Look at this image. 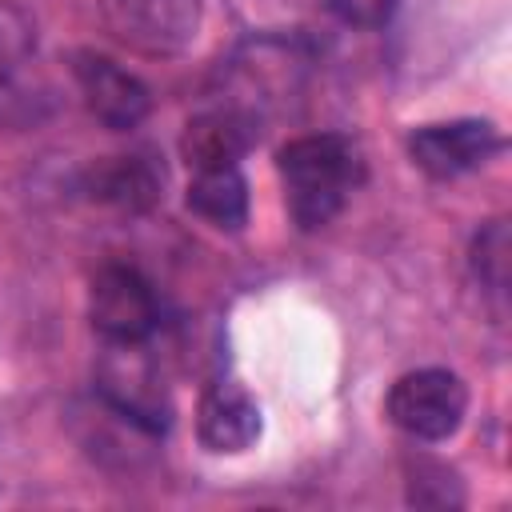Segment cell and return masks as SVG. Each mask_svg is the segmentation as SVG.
Masks as SVG:
<instances>
[{
    "mask_svg": "<svg viewBox=\"0 0 512 512\" xmlns=\"http://www.w3.org/2000/svg\"><path fill=\"white\" fill-rule=\"evenodd\" d=\"M276 172L284 188L288 216L300 232L328 228L364 180V152L344 132L292 136L276 152Z\"/></svg>",
    "mask_w": 512,
    "mask_h": 512,
    "instance_id": "obj_1",
    "label": "cell"
},
{
    "mask_svg": "<svg viewBox=\"0 0 512 512\" xmlns=\"http://www.w3.org/2000/svg\"><path fill=\"white\" fill-rule=\"evenodd\" d=\"M96 400L148 436H164L172 428V396L148 356V340L104 344L96 360Z\"/></svg>",
    "mask_w": 512,
    "mask_h": 512,
    "instance_id": "obj_2",
    "label": "cell"
},
{
    "mask_svg": "<svg viewBox=\"0 0 512 512\" xmlns=\"http://www.w3.org/2000/svg\"><path fill=\"white\" fill-rule=\"evenodd\" d=\"M468 412V384L448 368H412L392 380L384 416L416 444H440L456 436Z\"/></svg>",
    "mask_w": 512,
    "mask_h": 512,
    "instance_id": "obj_3",
    "label": "cell"
},
{
    "mask_svg": "<svg viewBox=\"0 0 512 512\" xmlns=\"http://www.w3.org/2000/svg\"><path fill=\"white\" fill-rule=\"evenodd\" d=\"M100 20L128 52L168 60L200 36L204 0H100Z\"/></svg>",
    "mask_w": 512,
    "mask_h": 512,
    "instance_id": "obj_4",
    "label": "cell"
},
{
    "mask_svg": "<svg viewBox=\"0 0 512 512\" xmlns=\"http://www.w3.org/2000/svg\"><path fill=\"white\" fill-rule=\"evenodd\" d=\"M88 320L104 344H136L160 328V300L132 264H104L88 284Z\"/></svg>",
    "mask_w": 512,
    "mask_h": 512,
    "instance_id": "obj_5",
    "label": "cell"
},
{
    "mask_svg": "<svg viewBox=\"0 0 512 512\" xmlns=\"http://www.w3.org/2000/svg\"><path fill=\"white\" fill-rule=\"evenodd\" d=\"M408 160L432 176V180H456L476 168H484L500 148L504 132L484 120V116H460V120H440V124H420L404 140Z\"/></svg>",
    "mask_w": 512,
    "mask_h": 512,
    "instance_id": "obj_6",
    "label": "cell"
},
{
    "mask_svg": "<svg viewBox=\"0 0 512 512\" xmlns=\"http://www.w3.org/2000/svg\"><path fill=\"white\" fill-rule=\"evenodd\" d=\"M72 80H76V88H80L88 112H92L104 128H112V132H132V128H140V124L148 120V112H152V92H148V84H144L136 72L120 68V64H116L112 56H104V52L76 48V52H72Z\"/></svg>",
    "mask_w": 512,
    "mask_h": 512,
    "instance_id": "obj_7",
    "label": "cell"
},
{
    "mask_svg": "<svg viewBox=\"0 0 512 512\" xmlns=\"http://www.w3.org/2000/svg\"><path fill=\"white\" fill-rule=\"evenodd\" d=\"M260 428H264L260 404L240 380L220 376V380L204 384V392L196 400L200 448H208L212 456H240L260 440Z\"/></svg>",
    "mask_w": 512,
    "mask_h": 512,
    "instance_id": "obj_8",
    "label": "cell"
},
{
    "mask_svg": "<svg viewBox=\"0 0 512 512\" xmlns=\"http://www.w3.org/2000/svg\"><path fill=\"white\" fill-rule=\"evenodd\" d=\"M80 192L92 204L140 216L152 212L164 196V168L152 152H124V156H100L80 172Z\"/></svg>",
    "mask_w": 512,
    "mask_h": 512,
    "instance_id": "obj_9",
    "label": "cell"
},
{
    "mask_svg": "<svg viewBox=\"0 0 512 512\" xmlns=\"http://www.w3.org/2000/svg\"><path fill=\"white\" fill-rule=\"evenodd\" d=\"M260 120H252L248 112L212 100L208 108H200L196 116H188L184 136H180V152L184 160L196 168H220V164H240L244 152L260 140Z\"/></svg>",
    "mask_w": 512,
    "mask_h": 512,
    "instance_id": "obj_10",
    "label": "cell"
},
{
    "mask_svg": "<svg viewBox=\"0 0 512 512\" xmlns=\"http://www.w3.org/2000/svg\"><path fill=\"white\" fill-rule=\"evenodd\" d=\"M188 212L220 232H240L248 224V180L240 164L196 168L188 180Z\"/></svg>",
    "mask_w": 512,
    "mask_h": 512,
    "instance_id": "obj_11",
    "label": "cell"
},
{
    "mask_svg": "<svg viewBox=\"0 0 512 512\" xmlns=\"http://www.w3.org/2000/svg\"><path fill=\"white\" fill-rule=\"evenodd\" d=\"M468 264H472L476 284H480L492 300H504V292H508V220H504V216L488 220V224L472 236Z\"/></svg>",
    "mask_w": 512,
    "mask_h": 512,
    "instance_id": "obj_12",
    "label": "cell"
},
{
    "mask_svg": "<svg viewBox=\"0 0 512 512\" xmlns=\"http://www.w3.org/2000/svg\"><path fill=\"white\" fill-rule=\"evenodd\" d=\"M36 56V20L24 4L0 0V88Z\"/></svg>",
    "mask_w": 512,
    "mask_h": 512,
    "instance_id": "obj_13",
    "label": "cell"
},
{
    "mask_svg": "<svg viewBox=\"0 0 512 512\" xmlns=\"http://www.w3.org/2000/svg\"><path fill=\"white\" fill-rule=\"evenodd\" d=\"M408 500L432 504V508H460L464 488L448 464H440L432 456H416V460H408Z\"/></svg>",
    "mask_w": 512,
    "mask_h": 512,
    "instance_id": "obj_14",
    "label": "cell"
},
{
    "mask_svg": "<svg viewBox=\"0 0 512 512\" xmlns=\"http://www.w3.org/2000/svg\"><path fill=\"white\" fill-rule=\"evenodd\" d=\"M328 4L336 8L340 20L360 24V28H380L396 8V0H328Z\"/></svg>",
    "mask_w": 512,
    "mask_h": 512,
    "instance_id": "obj_15",
    "label": "cell"
}]
</instances>
